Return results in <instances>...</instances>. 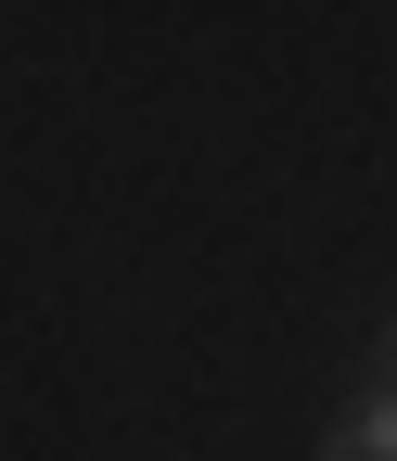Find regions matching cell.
I'll use <instances>...</instances> for the list:
<instances>
[{
	"instance_id": "6da1fadb",
	"label": "cell",
	"mask_w": 397,
	"mask_h": 461,
	"mask_svg": "<svg viewBox=\"0 0 397 461\" xmlns=\"http://www.w3.org/2000/svg\"><path fill=\"white\" fill-rule=\"evenodd\" d=\"M333 461H397V397H372V411L333 436Z\"/></svg>"
}]
</instances>
